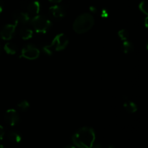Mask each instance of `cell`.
Here are the masks:
<instances>
[{"mask_svg": "<svg viewBox=\"0 0 148 148\" xmlns=\"http://www.w3.org/2000/svg\"><path fill=\"white\" fill-rule=\"evenodd\" d=\"M108 12L106 10H103L102 13H101V17H108Z\"/></svg>", "mask_w": 148, "mask_h": 148, "instance_id": "obj_21", "label": "cell"}, {"mask_svg": "<svg viewBox=\"0 0 148 148\" xmlns=\"http://www.w3.org/2000/svg\"><path fill=\"white\" fill-rule=\"evenodd\" d=\"M4 49L7 54L14 55L17 53V50H18V48H17V45L14 44V43H11V42H8V43H7L4 45Z\"/></svg>", "mask_w": 148, "mask_h": 148, "instance_id": "obj_13", "label": "cell"}, {"mask_svg": "<svg viewBox=\"0 0 148 148\" xmlns=\"http://www.w3.org/2000/svg\"><path fill=\"white\" fill-rule=\"evenodd\" d=\"M4 135V130L1 125H0V140H1Z\"/></svg>", "mask_w": 148, "mask_h": 148, "instance_id": "obj_20", "label": "cell"}, {"mask_svg": "<svg viewBox=\"0 0 148 148\" xmlns=\"http://www.w3.org/2000/svg\"><path fill=\"white\" fill-rule=\"evenodd\" d=\"M49 1H50V2L53 3V4H59V3H60L62 0H49Z\"/></svg>", "mask_w": 148, "mask_h": 148, "instance_id": "obj_22", "label": "cell"}, {"mask_svg": "<svg viewBox=\"0 0 148 148\" xmlns=\"http://www.w3.org/2000/svg\"><path fill=\"white\" fill-rule=\"evenodd\" d=\"M92 148H115L112 145H107V144H101V143H98L96 145H93Z\"/></svg>", "mask_w": 148, "mask_h": 148, "instance_id": "obj_19", "label": "cell"}, {"mask_svg": "<svg viewBox=\"0 0 148 148\" xmlns=\"http://www.w3.org/2000/svg\"><path fill=\"white\" fill-rule=\"evenodd\" d=\"M118 36L122 40H127L129 38V32L125 29H121L118 32Z\"/></svg>", "mask_w": 148, "mask_h": 148, "instance_id": "obj_18", "label": "cell"}, {"mask_svg": "<svg viewBox=\"0 0 148 148\" xmlns=\"http://www.w3.org/2000/svg\"><path fill=\"white\" fill-rule=\"evenodd\" d=\"M20 36L23 40L30 39L33 36V31L32 29L27 27H23L20 30Z\"/></svg>", "mask_w": 148, "mask_h": 148, "instance_id": "obj_11", "label": "cell"}, {"mask_svg": "<svg viewBox=\"0 0 148 148\" xmlns=\"http://www.w3.org/2000/svg\"><path fill=\"white\" fill-rule=\"evenodd\" d=\"M49 13L53 18L61 19L64 17L65 10L62 5L54 4L49 8Z\"/></svg>", "mask_w": 148, "mask_h": 148, "instance_id": "obj_10", "label": "cell"}, {"mask_svg": "<svg viewBox=\"0 0 148 148\" xmlns=\"http://www.w3.org/2000/svg\"><path fill=\"white\" fill-rule=\"evenodd\" d=\"M40 55V51L37 47L31 44L25 46L21 51V56L28 60H35Z\"/></svg>", "mask_w": 148, "mask_h": 148, "instance_id": "obj_5", "label": "cell"}, {"mask_svg": "<svg viewBox=\"0 0 148 148\" xmlns=\"http://www.w3.org/2000/svg\"><path fill=\"white\" fill-rule=\"evenodd\" d=\"M122 49L124 53H130L133 51L134 50V46H133L132 43L129 40H124L122 44Z\"/></svg>", "mask_w": 148, "mask_h": 148, "instance_id": "obj_15", "label": "cell"}, {"mask_svg": "<svg viewBox=\"0 0 148 148\" xmlns=\"http://www.w3.org/2000/svg\"><path fill=\"white\" fill-rule=\"evenodd\" d=\"M95 19L90 13H83L75 19L73 23V30L77 34H82L90 30L94 25Z\"/></svg>", "mask_w": 148, "mask_h": 148, "instance_id": "obj_2", "label": "cell"}, {"mask_svg": "<svg viewBox=\"0 0 148 148\" xmlns=\"http://www.w3.org/2000/svg\"><path fill=\"white\" fill-rule=\"evenodd\" d=\"M139 9L140 10V11L143 13H144L145 14L147 15L148 14V7H147V3L146 0H143L140 3V5H139Z\"/></svg>", "mask_w": 148, "mask_h": 148, "instance_id": "obj_17", "label": "cell"}, {"mask_svg": "<svg viewBox=\"0 0 148 148\" xmlns=\"http://www.w3.org/2000/svg\"><path fill=\"white\" fill-rule=\"evenodd\" d=\"M9 140L12 143H19L21 142L22 140V136L17 131H11L8 133L7 135Z\"/></svg>", "mask_w": 148, "mask_h": 148, "instance_id": "obj_12", "label": "cell"}, {"mask_svg": "<svg viewBox=\"0 0 148 148\" xmlns=\"http://www.w3.org/2000/svg\"><path fill=\"white\" fill-rule=\"evenodd\" d=\"M16 26L15 23L12 24H7L3 26L2 28L0 30V37L4 40H9L12 39L15 32Z\"/></svg>", "mask_w": 148, "mask_h": 148, "instance_id": "obj_8", "label": "cell"}, {"mask_svg": "<svg viewBox=\"0 0 148 148\" xmlns=\"http://www.w3.org/2000/svg\"><path fill=\"white\" fill-rule=\"evenodd\" d=\"M0 148H5V147H4V146L2 145H0Z\"/></svg>", "mask_w": 148, "mask_h": 148, "instance_id": "obj_25", "label": "cell"}, {"mask_svg": "<svg viewBox=\"0 0 148 148\" xmlns=\"http://www.w3.org/2000/svg\"><path fill=\"white\" fill-rule=\"evenodd\" d=\"M69 43L67 37L64 33L56 35L50 44L43 47V51L47 55H51L54 51H61L66 49Z\"/></svg>", "mask_w": 148, "mask_h": 148, "instance_id": "obj_3", "label": "cell"}, {"mask_svg": "<svg viewBox=\"0 0 148 148\" xmlns=\"http://www.w3.org/2000/svg\"><path fill=\"white\" fill-rule=\"evenodd\" d=\"M17 108L23 112H26L30 108V103L27 101H21L17 103Z\"/></svg>", "mask_w": 148, "mask_h": 148, "instance_id": "obj_16", "label": "cell"}, {"mask_svg": "<svg viewBox=\"0 0 148 148\" xmlns=\"http://www.w3.org/2000/svg\"><path fill=\"white\" fill-rule=\"evenodd\" d=\"M12 19L16 25H27L30 22V16L28 13L25 11L22 10H17L14 11L12 14Z\"/></svg>", "mask_w": 148, "mask_h": 148, "instance_id": "obj_7", "label": "cell"}, {"mask_svg": "<svg viewBox=\"0 0 148 148\" xmlns=\"http://www.w3.org/2000/svg\"><path fill=\"white\" fill-rule=\"evenodd\" d=\"M95 140V131L88 127H82L77 130L72 137L74 145L78 148H92Z\"/></svg>", "mask_w": 148, "mask_h": 148, "instance_id": "obj_1", "label": "cell"}, {"mask_svg": "<svg viewBox=\"0 0 148 148\" xmlns=\"http://www.w3.org/2000/svg\"><path fill=\"white\" fill-rule=\"evenodd\" d=\"M4 121L10 126H15L20 121V116L16 110L13 108L8 109L4 114Z\"/></svg>", "mask_w": 148, "mask_h": 148, "instance_id": "obj_9", "label": "cell"}, {"mask_svg": "<svg viewBox=\"0 0 148 148\" xmlns=\"http://www.w3.org/2000/svg\"><path fill=\"white\" fill-rule=\"evenodd\" d=\"M35 31L38 33H46L51 26V22L46 17L40 14L33 17L30 20Z\"/></svg>", "mask_w": 148, "mask_h": 148, "instance_id": "obj_4", "label": "cell"}, {"mask_svg": "<svg viewBox=\"0 0 148 148\" xmlns=\"http://www.w3.org/2000/svg\"><path fill=\"white\" fill-rule=\"evenodd\" d=\"M64 148H76V147H75V146H74V145H69L65 146V147Z\"/></svg>", "mask_w": 148, "mask_h": 148, "instance_id": "obj_24", "label": "cell"}, {"mask_svg": "<svg viewBox=\"0 0 148 148\" xmlns=\"http://www.w3.org/2000/svg\"><path fill=\"white\" fill-rule=\"evenodd\" d=\"M22 6L30 16H36L40 12V3L36 0H27L22 2Z\"/></svg>", "mask_w": 148, "mask_h": 148, "instance_id": "obj_6", "label": "cell"}, {"mask_svg": "<svg viewBox=\"0 0 148 148\" xmlns=\"http://www.w3.org/2000/svg\"><path fill=\"white\" fill-rule=\"evenodd\" d=\"M123 106H124V109L128 113H130V114H133V113L136 112L137 111V106L133 101H125Z\"/></svg>", "mask_w": 148, "mask_h": 148, "instance_id": "obj_14", "label": "cell"}, {"mask_svg": "<svg viewBox=\"0 0 148 148\" xmlns=\"http://www.w3.org/2000/svg\"><path fill=\"white\" fill-rule=\"evenodd\" d=\"M3 10V1L2 0H0V14L1 13Z\"/></svg>", "mask_w": 148, "mask_h": 148, "instance_id": "obj_23", "label": "cell"}]
</instances>
